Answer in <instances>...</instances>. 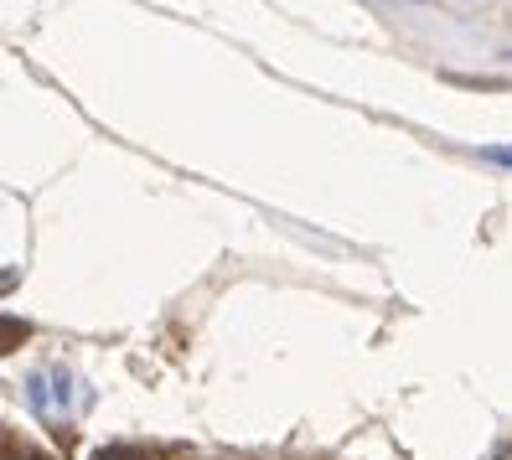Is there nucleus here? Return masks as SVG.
Segmentation results:
<instances>
[{
    "instance_id": "4",
    "label": "nucleus",
    "mask_w": 512,
    "mask_h": 460,
    "mask_svg": "<svg viewBox=\"0 0 512 460\" xmlns=\"http://www.w3.org/2000/svg\"><path fill=\"white\" fill-rule=\"evenodd\" d=\"M94 460H145V455H140L135 445H104V450H99Z\"/></svg>"
},
{
    "instance_id": "3",
    "label": "nucleus",
    "mask_w": 512,
    "mask_h": 460,
    "mask_svg": "<svg viewBox=\"0 0 512 460\" xmlns=\"http://www.w3.org/2000/svg\"><path fill=\"white\" fill-rule=\"evenodd\" d=\"M16 342H26V326L21 321H0V352H11Z\"/></svg>"
},
{
    "instance_id": "1",
    "label": "nucleus",
    "mask_w": 512,
    "mask_h": 460,
    "mask_svg": "<svg viewBox=\"0 0 512 460\" xmlns=\"http://www.w3.org/2000/svg\"><path fill=\"white\" fill-rule=\"evenodd\" d=\"M73 373L68 367H47V373L32 378V404L37 409H73Z\"/></svg>"
},
{
    "instance_id": "2",
    "label": "nucleus",
    "mask_w": 512,
    "mask_h": 460,
    "mask_svg": "<svg viewBox=\"0 0 512 460\" xmlns=\"http://www.w3.org/2000/svg\"><path fill=\"white\" fill-rule=\"evenodd\" d=\"M476 156L487 161V166H502V171H512V145H481Z\"/></svg>"
}]
</instances>
